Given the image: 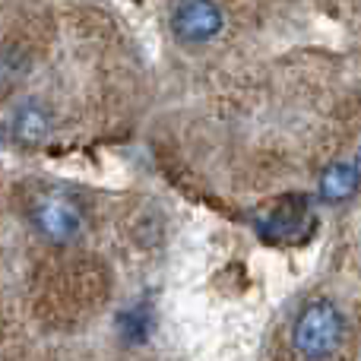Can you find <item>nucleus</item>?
<instances>
[{"instance_id":"1","label":"nucleus","mask_w":361,"mask_h":361,"mask_svg":"<svg viewBox=\"0 0 361 361\" xmlns=\"http://www.w3.org/2000/svg\"><path fill=\"white\" fill-rule=\"evenodd\" d=\"M343 314L333 301H311L305 305V311L298 314L292 330L295 352L305 358H326L339 349L343 343Z\"/></svg>"},{"instance_id":"2","label":"nucleus","mask_w":361,"mask_h":361,"mask_svg":"<svg viewBox=\"0 0 361 361\" xmlns=\"http://www.w3.org/2000/svg\"><path fill=\"white\" fill-rule=\"evenodd\" d=\"M29 222L48 244H70L82 231V206L70 193L48 190L29 206Z\"/></svg>"},{"instance_id":"3","label":"nucleus","mask_w":361,"mask_h":361,"mask_svg":"<svg viewBox=\"0 0 361 361\" xmlns=\"http://www.w3.org/2000/svg\"><path fill=\"white\" fill-rule=\"evenodd\" d=\"M225 13L216 0H178L171 10V35L180 44H206L222 32Z\"/></svg>"},{"instance_id":"4","label":"nucleus","mask_w":361,"mask_h":361,"mask_svg":"<svg viewBox=\"0 0 361 361\" xmlns=\"http://www.w3.org/2000/svg\"><path fill=\"white\" fill-rule=\"evenodd\" d=\"M51 111L42 102H23V105L13 111V137L23 146H42L51 137Z\"/></svg>"},{"instance_id":"5","label":"nucleus","mask_w":361,"mask_h":361,"mask_svg":"<svg viewBox=\"0 0 361 361\" xmlns=\"http://www.w3.org/2000/svg\"><path fill=\"white\" fill-rule=\"evenodd\" d=\"M358 184H361V178H358L355 162H333V165H326L324 175H320L317 190H320L324 203H345V200L358 190Z\"/></svg>"},{"instance_id":"6","label":"nucleus","mask_w":361,"mask_h":361,"mask_svg":"<svg viewBox=\"0 0 361 361\" xmlns=\"http://www.w3.org/2000/svg\"><path fill=\"white\" fill-rule=\"evenodd\" d=\"M118 333L127 345H143L152 333V311L149 305H130L118 314Z\"/></svg>"},{"instance_id":"7","label":"nucleus","mask_w":361,"mask_h":361,"mask_svg":"<svg viewBox=\"0 0 361 361\" xmlns=\"http://www.w3.org/2000/svg\"><path fill=\"white\" fill-rule=\"evenodd\" d=\"M355 169H358V178H361V149H358V156H355Z\"/></svg>"}]
</instances>
